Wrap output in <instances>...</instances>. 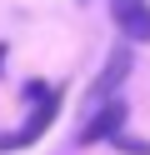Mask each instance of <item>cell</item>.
Masks as SVG:
<instances>
[{
  "label": "cell",
  "mask_w": 150,
  "mask_h": 155,
  "mask_svg": "<svg viewBox=\"0 0 150 155\" xmlns=\"http://www.w3.org/2000/svg\"><path fill=\"white\" fill-rule=\"evenodd\" d=\"M125 120H130V105L110 95V100L95 105V115L80 125V145H100V140H110V135H120V130H125Z\"/></svg>",
  "instance_id": "6da1fadb"
},
{
  "label": "cell",
  "mask_w": 150,
  "mask_h": 155,
  "mask_svg": "<svg viewBox=\"0 0 150 155\" xmlns=\"http://www.w3.org/2000/svg\"><path fill=\"white\" fill-rule=\"evenodd\" d=\"M55 110H60V90H45L25 130H15V135H0V150H20V145H35L40 135L50 130V120H55Z\"/></svg>",
  "instance_id": "7a4b0ae2"
},
{
  "label": "cell",
  "mask_w": 150,
  "mask_h": 155,
  "mask_svg": "<svg viewBox=\"0 0 150 155\" xmlns=\"http://www.w3.org/2000/svg\"><path fill=\"white\" fill-rule=\"evenodd\" d=\"M110 15H115L125 40L150 45V0H110Z\"/></svg>",
  "instance_id": "3957f363"
},
{
  "label": "cell",
  "mask_w": 150,
  "mask_h": 155,
  "mask_svg": "<svg viewBox=\"0 0 150 155\" xmlns=\"http://www.w3.org/2000/svg\"><path fill=\"white\" fill-rule=\"evenodd\" d=\"M130 65H135V60H130V50H125V45H120V50H115V55H110V60H105V70H100V80L90 85V105H100V100H110V95H115V85H120V80H125V75H130Z\"/></svg>",
  "instance_id": "277c9868"
},
{
  "label": "cell",
  "mask_w": 150,
  "mask_h": 155,
  "mask_svg": "<svg viewBox=\"0 0 150 155\" xmlns=\"http://www.w3.org/2000/svg\"><path fill=\"white\" fill-rule=\"evenodd\" d=\"M110 140H115L125 155H150V140H140V135H125V130H120V135H110Z\"/></svg>",
  "instance_id": "5b68a950"
}]
</instances>
